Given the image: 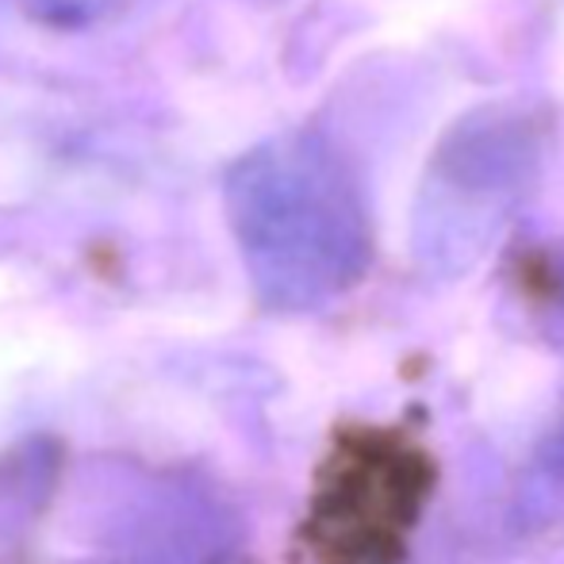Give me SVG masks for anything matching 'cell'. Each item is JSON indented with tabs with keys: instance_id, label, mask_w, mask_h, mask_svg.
<instances>
[{
	"instance_id": "1",
	"label": "cell",
	"mask_w": 564,
	"mask_h": 564,
	"mask_svg": "<svg viewBox=\"0 0 564 564\" xmlns=\"http://www.w3.org/2000/svg\"><path fill=\"white\" fill-rule=\"evenodd\" d=\"M227 216L261 296L315 307L361 281L372 253L349 162L315 131H284L227 173Z\"/></svg>"
},
{
	"instance_id": "2",
	"label": "cell",
	"mask_w": 564,
	"mask_h": 564,
	"mask_svg": "<svg viewBox=\"0 0 564 564\" xmlns=\"http://www.w3.org/2000/svg\"><path fill=\"white\" fill-rule=\"evenodd\" d=\"M542 173V123L519 105H484L446 131L415 200V250L431 265L484 258Z\"/></svg>"
},
{
	"instance_id": "3",
	"label": "cell",
	"mask_w": 564,
	"mask_h": 564,
	"mask_svg": "<svg viewBox=\"0 0 564 564\" xmlns=\"http://www.w3.org/2000/svg\"><path fill=\"white\" fill-rule=\"evenodd\" d=\"M527 514L542 522L564 514V434L538 449V465L527 480Z\"/></svg>"
},
{
	"instance_id": "4",
	"label": "cell",
	"mask_w": 564,
	"mask_h": 564,
	"mask_svg": "<svg viewBox=\"0 0 564 564\" xmlns=\"http://www.w3.org/2000/svg\"><path fill=\"white\" fill-rule=\"evenodd\" d=\"M20 4L31 20L46 23V28L77 31V28H93V23H105L127 0H20Z\"/></svg>"
}]
</instances>
